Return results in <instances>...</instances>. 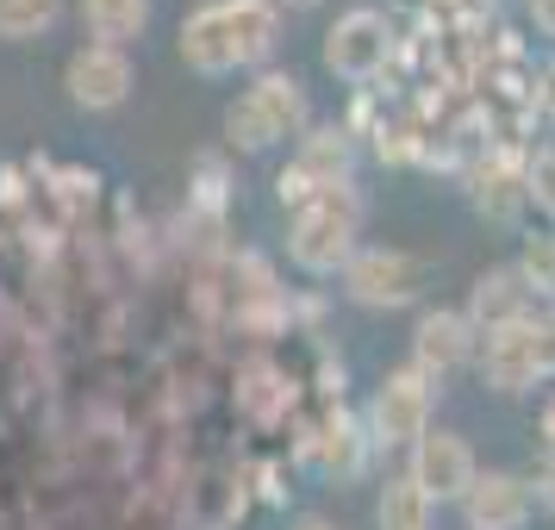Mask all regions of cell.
Instances as JSON below:
<instances>
[{"label": "cell", "instance_id": "30bf717a", "mask_svg": "<svg viewBox=\"0 0 555 530\" xmlns=\"http://www.w3.org/2000/svg\"><path fill=\"white\" fill-rule=\"evenodd\" d=\"M131 56L113 51V44H88V51L69 56V69H63V88H69V101L88 106V113H113V106H126L131 94Z\"/></svg>", "mask_w": 555, "mask_h": 530}, {"label": "cell", "instance_id": "603a6c76", "mask_svg": "<svg viewBox=\"0 0 555 530\" xmlns=\"http://www.w3.org/2000/svg\"><path fill=\"white\" fill-rule=\"evenodd\" d=\"M543 450H550V455H555V400H550V405H543Z\"/></svg>", "mask_w": 555, "mask_h": 530}, {"label": "cell", "instance_id": "277c9868", "mask_svg": "<svg viewBox=\"0 0 555 530\" xmlns=\"http://www.w3.org/2000/svg\"><path fill=\"white\" fill-rule=\"evenodd\" d=\"M225 131H231L237 151H269L281 138H300L306 131V88L294 76H262L225 113Z\"/></svg>", "mask_w": 555, "mask_h": 530}, {"label": "cell", "instance_id": "cb8c5ba5", "mask_svg": "<svg viewBox=\"0 0 555 530\" xmlns=\"http://www.w3.org/2000/svg\"><path fill=\"white\" fill-rule=\"evenodd\" d=\"M294 530H337V525H325V518H300Z\"/></svg>", "mask_w": 555, "mask_h": 530}, {"label": "cell", "instance_id": "484cf974", "mask_svg": "<svg viewBox=\"0 0 555 530\" xmlns=\"http://www.w3.org/2000/svg\"><path fill=\"white\" fill-rule=\"evenodd\" d=\"M543 81H550V88H543V101H550V106H555V69H550V76H543Z\"/></svg>", "mask_w": 555, "mask_h": 530}, {"label": "cell", "instance_id": "d6986e66", "mask_svg": "<svg viewBox=\"0 0 555 530\" xmlns=\"http://www.w3.org/2000/svg\"><path fill=\"white\" fill-rule=\"evenodd\" d=\"M525 194L543 206V212H555V144H543V151L525 163Z\"/></svg>", "mask_w": 555, "mask_h": 530}, {"label": "cell", "instance_id": "8992f818", "mask_svg": "<svg viewBox=\"0 0 555 530\" xmlns=\"http://www.w3.org/2000/svg\"><path fill=\"white\" fill-rule=\"evenodd\" d=\"M387 56H393V26H387V13H375V7H356V13H344L325 31V69L344 81L380 76Z\"/></svg>", "mask_w": 555, "mask_h": 530}, {"label": "cell", "instance_id": "ac0fdd59", "mask_svg": "<svg viewBox=\"0 0 555 530\" xmlns=\"http://www.w3.org/2000/svg\"><path fill=\"white\" fill-rule=\"evenodd\" d=\"M518 275L530 281V294H550V300H555V237H530Z\"/></svg>", "mask_w": 555, "mask_h": 530}, {"label": "cell", "instance_id": "7a4b0ae2", "mask_svg": "<svg viewBox=\"0 0 555 530\" xmlns=\"http://www.w3.org/2000/svg\"><path fill=\"white\" fill-rule=\"evenodd\" d=\"M356 237H362V201H356V188H331L312 206H300L287 250L306 275H337V269H350Z\"/></svg>", "mask_w": 555, "mask_h": 530}, {"label": "cell", "instance_id": "7c38bea8", "mask_svg": "<svg viewBox=\"0 0 555 530\" xmlns=\"http://www.w3.org/2000/svg\"><path fill=\"white\" fill-rule=\"evenodd\" d=\"M468 525L475 530H518L530 518V480L518 475H475V487H468Z\"/></svg>", "mask_w": 555, "mask_h": 530}, {"label": "cell", "instance_id": "4fadbf2b", "mask_svg": "<svg viewBox=\"0 0 555 530\" xmlns=\"http://www.w3.org/2000/svg\"><path fill=\"white\" fill-rule=\"evenodd\" d=\"M537 294H530V281L518 275V262L512 269H487V275L475 281V294H468V319H475V331H500L512 325V319H525V312H537Z\"/></svg>", "mask_w": 555, "mask_h": 530}, {"label": "cell", "instance_id": "5bb4252c", "mask_svg": "<svg viewBox=\"0 0 555 530\" xmlns=\"http://www.w3.org/2000/svg\"><path fill=\"white\" fill-rule=\"evenodd\" d=\"M81 20H88V31H94L101 44L126 51L131 38L151 26V0H81Z\"/></svg>", "mask_w": 555, "mask_h": 530}, {"label": "cell", "instance_id": "d4e9b609", "mask_svg": "<svg viewBox=\"0 0 555 530\" xmlns=\"http://www.w3.org/2000/svg\"><path fill=\"white\" fill-rule=\"evenodd\" d=\"M275 7H294V13H306V7H319V0H275Z\"/></svg>", "mask_w": 555, "mask_h": 530}, {"label": "cell", "instance_id": "8fae6325", "mask_svg": "<svg viewBox=\"0 0 555 530\" xmlns=\"http://www.w3.org/2000/svg\"><path fill=\"white\" fill-rule=\"evenodd\" d=\"M475 319L468 312H425L418 319V331H412V369H425L430 380H443V375H455L468 356H475Z\"/></svg>", "mask_w": 555, "mask_h": 530}, {"label": "cell", "instance_id": "7402d4cb", "mask_svg": "<svg viewBox=\"0 0 555 530\" xmlns=\"http://www.w3.org/2000/svg\"><path fill=\"white\" fill-rule=\"evenodd\" d=\"M530 20H537L543 38H555V0H530Z\"/></svg>", "mask_w": 555, "mask_h": 530}, {"label": "cell", "instance_id": "e0dca14e", "mask_svg": "<svg viewBox=\"0 0 555 530\" xmlns=\"http://www.w3.org/2000/svg\"><path fill=\"white\" fill-rule=\"evenodd\" d=\"M63 0H0V38H38L56 26Z\"/></svg>", "mask_w": 555, "mask_h": 530}, {"label": "cell", "instance_id": "ba28073f", "mask_svg": "<svg viewBox=\"0 0 555 530\" xmlns=\"http://www.w3.org/2000/svg\"><path fill=\"white\" fill-rule=\"evenodd\" d=\"M405 475L418 480V493H425L430 505L443 500H468V487H475V450L455 437V430H425L418 443H412V468Z\"/></svg>", "mask_w": 555, "mask_h": 530}, {"label": "cell", "instance_id": "6da1fadb", "mask_svg": "<svg viewBox=\"0 0 555 530\" xmlns=\"http://www.w3.org/2000/svg\"><path fill=\"white\" fill-rule=\"evenodd\" d=\"M275 0H212V7L181 20V63L201 76H231V69H250L275 51Z\"/></svg>", "mask_w": 555, "mask_h": 530}, {"label": "cell", "instance_id": "9a60e30c", "mask_svg": "<svg viewBox=\"0 0 555 530\" xmlns=\"http://www.w3.org/2000/svg\"><path fill=\"white\" fill-rule=\"evenodd\" d=\"M475 201H480V212L512 219V212L530 201V194H525V163H505V156H493V163L475 176Z\"/></svg>", "mask_w": 555, "mask_h": 530}, {"label": "cell", "instance_id": "5b68a950", "mask_svg": "<svg viewBox=\"0 0 555 530\" xmlns=\"http://www.w3.org/2000/svg\"><path fill=\"white\" fill-rule=\"evenodd\" d=\"M430 269L405 250H356L344 269V294L356 306H412L425 294Z\"/></svg>", "mask_w": 555, "mask_h": 530}, {"label": "cell", "instance_id": "3957f363", "mask_svg": "<svg viewBox=\"0 0 555 530\" xmlns=\"http://www.w3.org/2000/svg\"><path fill=\"white\" fill-rule=\"evenodd\" d=\"M480 375L500 393L537 387L555 375V312H525L512 325L487 331V350H480Z\"/></svg>", "mask_w": 555, "mask_h": 530}, {"label": "cell", "instance_id": "9c48e42d", "mask_svg": "<svg viewBox=\"0 0 555 530\" xmlns=\"http://www.w3.org/2000/svg\"><path fill=\"white\" fill-rule=\"evenodd\" d=\"M331 188H350V138L344 131H312L300 144V156L281 169V201L312 206Z\"/></svg>", "mask_w": 555, "mask_h": 530}, {"label": "cell", "instance_id": "52a82bcc", "mask_svg": "<svg viewBox=\"0 0 555 530\" xmlns=\"http://www.w3.org/2000/svg\"><path fill=\"white\" fill-rule=\"evenodd\" d=\"M430 400H437V380H430L425 369H393V375L375 387L369 425H375L380 443H418L430 430Z\"/></svg>", "mask_w": 555, "mask_h": 530}, {"label": "cell", "instance_id": "2e32d148", "mask_svg": "<svg viewBox=\"0 0 555 530\" xmlns=\"http://www.w3.org/2000/svg\"><path fill=\"white\" fill-rule=\"evenodd\" d=\"M380 530H430V500L412 475H393L380 487Z\"/></svg>", "mask_w": 555, "mask_h": 530}, {"label": "cell", "instance_id": "44dd1931", "mask_svg": "<svg viewBox=\"0 0 555 530\" xmlns=\"http://www.w3.org/2000/svg\"><path fill=\"white\" fill-rule=\"evenodd\" d=\"M537 500L555 505V455H543V468H537Z\"/></svg>", "mask_w": 555, "mask_h": 530}, {"label": "cell", "instance_id": "ffe728a7", "mask_svg": "<svg viewBox=\"0 0 555 530\" xmlns=\"http://www.w3.org/2000/svg\"><path fill=\"white\" fill-rule=\"evenodd\" d=\"M430 7H443L450 20H462V26H475V20H487V13H493V0H430Z\"/></svg>", "mask_w": 555, "mask_h": 530}]
</instances>
